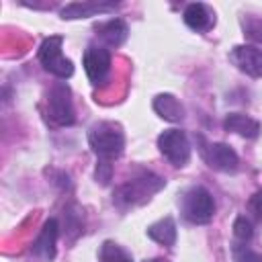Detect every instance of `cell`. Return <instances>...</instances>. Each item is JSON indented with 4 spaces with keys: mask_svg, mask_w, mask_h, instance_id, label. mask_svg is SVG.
I'll use <instances>...</instances> for the list:
<instances>
[{
    "mask_svg": "<svg viewBox=\"0 0 262 262\" xmlns=\"http://www.w3.org/2000/svg\"><path fill=\"white\" fill-rule=\"evenodd\" d=\"M88 143H90V149L96 154L98 162L113 164V160L119 158L125 149V135L117 123L100 121L90 127Z\"/></svg>",
    "mask_w": 262,
    "mask_h": 262,
    "instance_id": "6da1fadb",
    "label": "cell"
},
{
    "mask_svg": "<svg viewBox=\"0 0 262 262\" xmlns=\"http://www.w3.org/2000/svg\"><path fill=\"white\" fill-rule=\"evenodd\" d=\"M166 182L151 174V172H141V176L127 180L123 186L117 188L115 192V203L119 207H137L143 205L151 199V194H156Z\"/></svg>",
    "mask_w": 262,
    "mask_h": 262,
    "instance_id": "7a4b0ae2",
    "label": "cell"
},
{
    "mask_svg": "<svg viewBox=\"0 0 262 262\" xmlns=\"http://www.w3.org/2000/svg\"><path fill=\"white\" fill-rule=\"evenodd\" d=\"M182 217L194 225H205L215 215V201L211 192L203 186H192L180 196Z\"/></svg>",
    "mask_w": 262,
    "mask_h": 262,
    "instance_id": "3957f363",
    "label": "cell"
},
{
    "mask_svg": "<svg viewBox=\"0 0 262 262\" xmlns=\"http://www.w3.org/2000/svg\"><path fill=\"white\" fill-rule=\"evenodd\" d=\"M61 45H63V37L61 35H49L39 45L37 57H39L43 70H47L49 74L66 80V78H70L74 74V63L61 53Z\"/></svg>",
    "mask_w": 262,
    "mask_h": 262,
    "instance_id": "277c9868",
    "label": "cell"
},
{
    "mask_svg": "<svg viewBox=\"0 0 262 262\" xmlns=\"http://www.w3.org/2000/svg\"><path fill=\"white\" fill-rule=\"evenodd\" d=\"M158 149L176 168H182L190 160V141L180 129H166L158 137Z\"/></svg>",
    "mask_w": 262,
    "mask_h": 262,
    "instance_id": "5b68a950",
    "label": "cell"
},
{
    "mask_svg": "<svg viewBox=\"0 0 262 262\" xmlns=\"http://www.w3.org/2000/svg\"><path fill=\"white\" fill-rule=\"evenodd\" d=\"M199 143H201V156L203 160L207 162L209 168L213 170H219V172H225V174H233L237 172L239 168V158L237 154L227 145V143H209L205 141L201 135L196 137Z\"/></svg>",
    "mask_w": 262,
    "mask_h": 262,
    "instance_id": "8992f818",
    "label": "cell"
},
{
    "mask_svg": "<svg viewBox=\"0 0 262 262\" xmlns=\"http://www.w3.org/2000/svg\"><path fill=\"white\" fill-rule=\"evenodd\" d=\"M47 115L55 125H72L74 123V104H72V92L68 88V84L59 82L55 86H51L49 94H47Z\"/></svg>",
    "mask_w": 262,
    "mask_h": 262,
    "instance_id": "52a82bcc",
    "label": "cell"
},
{
    "mask_svg": "<svg viewBox=\"0 0 262 262\" xmlns=\"http://www.w3.org/2000/svg\"><path fill=\"white\" fill-rule=\"evenodd\" d=\"M57 235H59V223L57 219H47L39 231V235L33 239L29 254L41 262H51L57 254Z\"/></svg>",
    "mask_w": 262,
    "mask_h": 262,
    "instance_id": "ba28073f",
    "label": "cell"
},
{
    "mask_svg": "<svg viewBox=\"0 0 262 262\" xmlns=\"http://www.w3.org/2000/svg\"><path fill=\"white\" fill-rule=\"evenodd\" d=\"M84 70H86L88 80L94 86L104 84L108 74H111V53H108V49H104L100 45H90L84 51Z\"/></svg>",
    "mask_w": 262,
    "mask_h": 262,
    "instance_id": "9c48e42d",
    "label": "cell"
},
{
    "mask_svg": "<svg viewBox=\"0 0 262 262\" xmlns=\"http://www.w3.org/2000/svg\"><path fill=\"white\" fill-rule=\"evenodd\" d=\"M229 61L252 78H262V49L254 45H235L229 51Z\"/></svg>",
    "mask_w": 262,
    "mask_h": 262,
    "instance_id": "30bf717a",
    "label": "cell"
},
{
    "mask_svg": "<svg viewBox=\"0 0 262 262\" xmlns=\"http://www.w3.org/2000/svg\"><path fill=\"white\" fill-rule=\"evenodd\" d=\"M115 8H117V4H113V2H72L59 10V16L66 20L88 18V16H96L102 12H111Z\"/></svg>",
    "mask_w": 262,
    "mask_h": 262,
    "instance_id": "8fae6325",
    "label": "cell"
},
{
    "mask_svg": "<svg viewBox=\"0 0 262 262\" xmlns=\"http://www.w3.org/2000/svg\"><path fill=\"white\" fill-rule=\"evenodd\" d=\"M184 23L192 29V31H199V33H205V31H209L211 27H213V23H215V14L209 10V6L207 4H203V2H192V4H188L186 8H184Z\"/></svg>",
    "mask_w": 262,
    "mask_h": 262,
    "instance_id": "7c38bea8",
    "label": "cell"
},
{
    "mask_svg": "<svg viewBox=\"0 0 262 262\" xmlns=\"http://www.w3.org/2000/svg\"><path fill=\"white\" fill-rule=\"evenodd\" d=\"M223 127H225V131L237 133L246 139H254L260 133V123L256 119L244 115V113H229L223 121Z\"/></svg>",
    "mask_w": 262,
    "mask_h": 262,
    "instance_id": "4fadbf2b",
    "label": "cell"
},
{
    "mask_svg": "<svg viewBox=\"0 0 262 262\" xmlns=\"http://www.w3.org/2000/svg\"><path fill=\"white\" fill-rule=\"evenodd\" d=\"M96 35L111 47H119L125 43L127 35H129V29L125 25V20L121 18H111L106 23H100L96 25Z\"/></svg>",
    "mask_w": 262,
    "mask_h": 262,
    "instance_id": "5bb4252c",
    "label": "cell"
},
{
    "mask_svg": "<svg viewBox=\"0 0 262 262\" xmlns=\"http://www.w3.org/2000/svg\"><path fill=\"white\" fill-rule=\"evenodd\" d=\"M154 111H156L162 119L172 121V123H178V121L184 119V106L180 104V100H178L174 94H168V92L158 94V96L154 98Z\"/></svg>",
    "mask_w": 262,
    "mask_h": 262,
    "instance_id": "9a60e30c",
    "label": "cell"
},
{
    "mask_svg": "<svg viewBox=\"0 0 262 262\" xmlns=\"http://www.w3.org/2000/svg\"><path fill=\"white\" fill-rule=\"evenodd\" d=\"M147 235L154 242L162 244V246H168V248L174 246L176 244V223H174V219L172 217H164V219L151 223L147 227Z\"/></svg>",
    "mask_w": 262,
    "mask_h": 262,
    "instance_id": "2e32d148",
    "label": "cell"
},
{
    "mask_svg": "<svg viewBox=\"0 0 262 262\" xmlns=\"http://www.w3.org/2000/svg\"><path fill=\"white\" fill-rule=\"evenodd\" d=\"M98 262H133V258L117 242L106 239V242H102V246L98 250Z\"/></svg>",
    "mask_w": 262,
    "mask_h": 262,
    "instance_id": "e0dca14e",
    "label": "cell"
},
{
    "mask_svg": "<svg viewBox=\"0 0 262 262\" xmlns=\"http://www.w3.org/2000/svg\"><path fill=\"white\" fill-rule=\"evenodd\" d=\"M254 233V227H252V221L246 217V215H239L235 221H233V235L237 242L246 244Z\"/></svg>",
    "mask_w": 262,
    "mask_h": 262,
    "instance_id": "ac0fdd59",
    "label": "cell"
},
{
    "mask_svg": "<svg viewBox=\"0 0 262 262\" xmlns=\"http://www.w3.org/2000/svg\"><path fill=\"white\" fill-rule=\"evenodd\" d=\"M244 35L252 41L262 43V18H254V16L246 18L244 20Z\"/></svg>",
    "mask_w": 262,
    "mask_h": 262,
    "instance_id": "d6986e66",
    "label": "cell"
},
{
    "mask_svg": "<svg viewBox=\"0 0 262 262\" xmlns=\"http://www.w3.org/2000/svg\"><path fill=\"white\" fill-rule=\"evenodd\" d=\"M233 262H262V256L248 246H235L233 248Z\"/></svg>",
    "mask_w": 262,
    "mask_h": 262,
    "instance_id": "ffe728a7",
    "label": "cell"
},
{
    "mask_svg": "<svg viewBox=\"0 0 262 262\" xmlns=\"http://www.w3.org/2000/svg\"><path fill=\"white\" fill-rule=\"evenodd\" d=\"M94 178H96V182H100L102 186H104V184H108V180L113 178V164H106V162H96Z\"/></svg>",
    "mask_w": 262,
    "mask_h": 262,
    "instance_id": "44dd1931",
    "label": "cell"
},
{
    "mask_svg": "<svg viewBox=\"0 0 262 262\" xmlns=\"http://www.w3.org/2000/svg\"><path fill=\"white\" fill-rule=\"evenodd\" d=\"M248 211L252 213V217H254L256 221L262 223V190H258V192H254V194L250 196V201H248Z\"/></svg>",
    "mask_w": 262,
    "mask_h": 262,
    "instance_id": "7402d4cb",
    "label": "cell"
}]
</instances>
